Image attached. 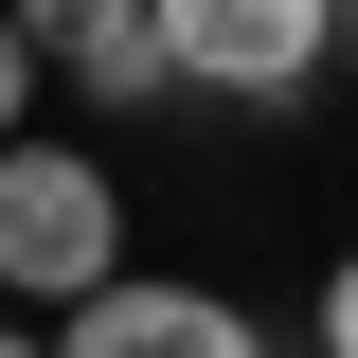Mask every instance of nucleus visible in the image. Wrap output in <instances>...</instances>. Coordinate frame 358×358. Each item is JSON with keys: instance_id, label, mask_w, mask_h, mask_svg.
Instances as JSON below:
<instances>
[{"instance_id": "6", "label": "nucleus", "mask_w": 358, "mask_h": 358, "mask_svg": "<svg viewBox=\"0 0 358 358\" xmlns=\"http://www.w3.org/2000/svg\"><path fill=\"white\" fill-rule=\"evenodd\" d=\"M305 341H322V358H358V251L322 268V322H305Z\"/></svg>"}, {"instance_id": "1", "label": "nucleus", "mask_w": 358, "mask_h": 358, "mask_svg": "<svg viewBox=\"0 0 358 358\" xmlns=\"http://www.w3.org/2000/svg\"><path fill=\"white\" fill-rule=\"evenodd\" d=\"M90 287H126V197H108V162L90 143H0V305H54L72 322Z\"/></svg>"}, {"instance_id": "8", "label": "nucleus", "mask_w": 358, "mask_h": 358, "mask_svg": "<svg viewBox=\"0 0 358 358\" xmlns=\"http://www.w3.org/2000/svg\"><path fill=\"white\" fill-rule=\"evenodd\" d=\"M322 18H341V54H358V0H322Z\"/></svg>"}, {"instance_id": "3", "label": "nucleus", "mask_w": 358, "mask_h": 358, "mask_svg": "<svg viewBox=\"0 0 358 358\" xmlns=\"http://www.w3.org/2000/svg\"><path fill=\"white\" fill-rule=\"evenodd\" d=\"M54 358H268V322L233 305V287H162V268H126V287H90V305L54 322Z\"/></svg>"}, {"instance_id": "2", "label": "nucleus", "mask_w": 358, "mask_h": 358, "mask_svg": "<svg viewBox=\"0 0 358 358\" xmlns=\"http://www.w3.org/2000/svg\"><path fill=\"white\" fill-rule=\"evenodd\" d=\"M322 54H341L322 0H162V72L215 90V108H305Z\"/></svg>"}, {"instance_id": "7", "label": "nucleus", "mask_w": 358, "mask_h": 358, "mask_svg": "<svg viewBox=\"0 0 358 358\" xmlns=\"http://www.w3.org/2000/svg\"><path fill=\"white\" fill-rule=\"evenodd\" d=\"M0 358H54V341H36V322H0Z\"/></svg>"}, {"instance_id": "5", "label": "nucleus", "mask_w": 358, "mask_h": 358, "mask_svg": "<svg viewBox=\"0 0 358 358\" xmlns=\"http://www.w3.org/2000/svg\"><path fill=\"white\" fill-rule=\"evenodd\" d=\"M36 126V36H18V18H0V143Z\"/></svg>"}, {"instance_id": "4", "label": "nucleus", "mask_w": 358, "mask_h": 358, "mask_svg": "<svg viewBox=\"0 0 358 358\" xmlns=\"http://www.w3.org/2000/svg\"><path fill=\"white\" fill-rule=\"evenodd\" d=\"M18 36H36V72H72L90 108H162V0H0Z\"/></svg>"}]
</instances>
